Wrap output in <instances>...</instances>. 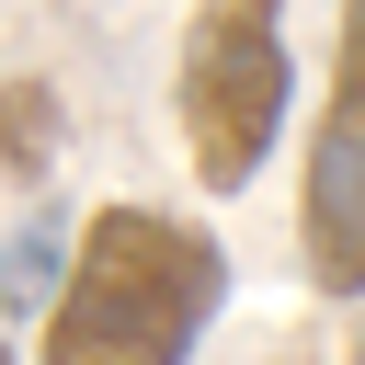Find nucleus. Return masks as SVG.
Segmentation results:
<instances>
[{
  "instance_id": "nucleus-1",
  "label": "nucleus",
  "mask_w": 365,
  "mask_h": 365,
  "mask_svg": "<svg viewBox=\"0 0 365 365\" xmlns=\"http://www.w3.org/2000/svg\"><path fill=\"white\" fill-rule=\"evenodd\" d=\"M228 297V251L160 205H91L46 308V365H182Z\"/></svg>"
},
{
  "instance_id": "nucleus-2",
  "label": "nucleus",
  "mask_w": 365,
  "mask_h": 365,
  "mask_svg": "<svg viewBox=\"0 0 365 365\" xmlns=\"http://www.w3.org/2000/svg\"><path fill=\"white\" fill-rule=\"evenodd\" d=\"M182 160L205 194H251L274 137H285V103H297V57H285V0H194L182 23Z\"/></svg>"
},
{
  "instance_id": "nucleus-3",
  "label": "nucleus",
  "mask_w": 365,
  "mask_h": 365,
  "mask_svg": "<svg viewBox=\"0 0 365 365\" xmlns=\"http://www.w3.org/2000/svg\"><path fill=\"white\" fill-rule=\"evenodd\" d=\"M297 262L319 297H365V0H342L331 91L308 125V182H297Z\"/></svg>"
},
{
  "instance_id": "nucleus-4",
  "label": "nucleus",
  "mask_w": 365,
  "mask_h": 365,
  "mask_svg": "<svg viewBox=\"0 0 365 365\" xmlns=\"http://www.w3.org/2000/svg\"><path fill=\"white\" fill-rule=\"evenodd\" d=\"M0 171L11 182H46L57 171V91L46 80H0Z\"/></svg>"
},
{
  "instance_id": "nucleus-5",
  "label": "nucleus",
  "mask_w": 365,
  "mask_h": 365,
  "mask_svg": "<svg viewBox=\"0 0 365 365\" xmlns=\"http://www.w3.org/2000/svg\"><path fill=\"white\" fill-rule=\"evenodd\" d=\"M0 354H11V342H0Z\"/></svg>"
}]
</instances>
